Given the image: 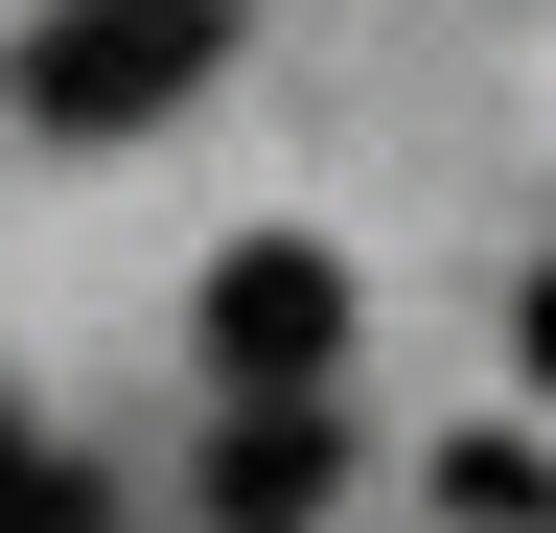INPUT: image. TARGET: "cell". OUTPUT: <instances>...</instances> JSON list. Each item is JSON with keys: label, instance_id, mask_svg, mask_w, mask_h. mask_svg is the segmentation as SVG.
<instances>
[{"label": "cell", "instance_id": "3957f363", "mask_svg": "<svg viewBox=\"0 0 556 533\" xmlns=\"http://www.w3.org/2000/svg\"><path fill=\"white\" fill-rule=\"evenodd\" d=\"M325 487H348V394H325V371L232 394V441H208V510H325Z\"/></svg>", "mask_w": 556, "mask_h": 533}, {"label": "cell", "instance_id": "277c9868", "mask_svg": "<svg viewBox=\"0 0 556 533\" xmlns=\"http://www.w3.org/2000/svg\"><path fill=\"white\" fill-rule=\"evenodd\" d=\"M0 510H93V464H47L24 418H0Z\"/></svg>", "mask_w": 556, "mask_h": 533}, {"label": "cell", "instance_id": "6da1fadb", "mask_svg": "<svg viewBox=\"0 0 556 533\" xmlns=\"http://www.w3.org/2000/svg\"><path fill=\"white\" fill-rule=\"evenodd\" d=\"M232 71V0H47L24 24V116L47 140H139V116H186Z\"/></svg>", "mask_w": 556, "mask_h": 533}, {"label": "cell", "instance_id": "5b68a950", "mask_svg": "<svg viewBox=\"0 0 556 533\" xmlns=\"http://www.w3.org/2000/svg\"><path fill=\"white\" fill-rule=\"evenodd\" d=\"M510 348H533V394H556V279H533V302H510Z\"/></svg>", "mask_w": 556, "mask_h": 533}, {"label": "cell", "instance_id": "7a4b0ae2", "mask_svg": "<svg viewBox=\"0 0 556 533\" xmlns=\"http://www.w3.org/2000/svg\"><path fill=\"white\" fill-rule=\"evenodd\" d=\"M208 371H232V394L348 371V255H325V232H232V279H208Z\"/></svg>", "mask_w": 556, "mask_h": 533}]
</instances>
